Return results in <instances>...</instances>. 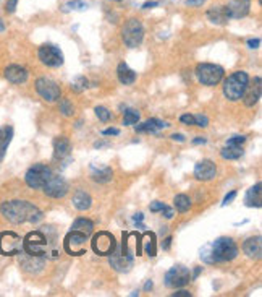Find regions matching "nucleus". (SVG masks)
<instances>
[{
  "label": "nucleus",
  "mask_w": 262,
  "mask_h": 297,
  "mask_svg": "<svg viewBox=\"0 0 262 297\" xmlns=\"http://www.w3.org/2000/svg\"><path fill=\"white\" fill-rule=\"evenodd\" d=\"M3 218L8 219L13 224H23V223H39L42 219V211L36 205H32L26 200H10L3 202L0 207Z\"/></svg>",
  "instance_id": "obj_1"
},
{
  "label": "nucleus",
  "mask_w": 262,
  "mask_h": 297,
  "mask_svg": "<svg viewBox=\"0 0 262 297\" xmlns=\"http://www.w3.org/2000/svg\"><path fill=\"white\" fill-rule=\"evenodd\" d=\"M51 244L52 242L49 240V236L42 231H32L23 239V252L36 257H47L49 253H55Z\"/></svg>",
  "instance_id": "obj_2"
},
{
  "label": "nucleus",
  "mask_w": 262,
  "mask_h": 297,
  "mask_svg": "<svg viewBox=\"0 0 262 297\" xmlns=\"http://www.w3.org/2000/svg\"><path fill=\"white\" fill-rule=\"evenodd\" d=\"M210 258L209 263H222V262H232L238 255V245L230 237H218V239L210 245Z\"/></svg>",
  "instance_id": "obj_3"
},
{
  "label": "nucleus",
  "mask_w": 262,
  "mask_h": 297,
  "mask_svg": "<svg viewBox=\"0 0 262 297\" xmlns=\"http://www.w3.org/2000/svg\"><path fill=\"white\" fill-rule=\"evenodd\" d=\"M248 83H249L248 73L243 72V70H238V72L232 73L230 77L223 82V94L230 101H239L248 88Z\"/></svg>",
  "instance_id": "obj_4"
},
{
  "label": "nucleus",
  "mask_w": 262,
  "mask_h": 297,
  "mask_svg": "<svg viewBox=\"0 0 262 297\" xmlns=\"http://www.w3.org/2000/svg\"><path fill=\"white\" fill-rule=\"evenodd\" d=\"M128 232H123V240H122V250H113L112 255H108V262L110 267L118 273H128L131 267H133V253L130 252L128 247Z\"/></svg>",
  "instance_id": "obj_5"
},
{
  "label": "nucleus",
  "mask_w": 262,
  "mask_h": 297,
  "mask_svg": "<svg viewBox=\"0 0 262 297\" xmlns=\"http://www.w3.org/2000/svg\"><path fill=\"white\" fill-rule=\"evenodd\" d=\"M122 37L125 46H128L130 49L141 46V42L144 39V26L138 18H130L122 28Z\"/></svg>",
  "instance_id": "obj_6"
},
{
  "label": "nucleus",
  "mask_w": 262,
  "mask_h": 297,
  "mask_svg": "<svg viewBox=\"0 0 262 297\" xmlns=\"http://www.w3.org/2000/svg\"><path fill=\"white\" fill-rule=\"evenodd\" d=\"M91 248L94 250L96 255L99 257H108L112 255L113 250L117 248V240L113 234L107 231H99L92 236L91 239Z\"/></svg>",
  "instance_id": "obj_7"
},
{
  "label": "nucleus",
  "mask_w": 262,
  "mask_h": 297,
  "mask_svg": "<svg viewBox=\"0 0 262 297\" xmlns=\"http://www.w3.org/2000/svg\"><path fill=\"white\" fill-rule=\"evenodd\" d=\"M196 78L199 80V83L206 86H215L222 82L223 78V68L215 63H199L194 70Z\"/></svg>",
  "instance_id": "obj_8"
},
{
  "label": "nucleus",
  "mask_w": 262,
  "mask_h": 297,
  "mask_svg": "<svg viewBox=\"0 0 262 297\" xmlns=\"http://www.w3.org/2000/svg\"><path fill=\"white\" fill-rule=\"evenodd\" d=\"M87 237H89V236H86V234H83V232H79V231L72 229L67 236H65V240H63L65 252H67L68 255H72V257L83 255V253H86Z\"/></svg>",
  "instance_id": "obj_9"
},
{
  "label": "nucleus",
  "mask_w": 262,
  "mask_h": 297,
  "mask_svg": "<svg viewBox=\"0 0 262 297\" xmlns=\"http://www.w3.org/2000/svg\"><path fill=\"white\" fill-rule=\"evenodd\" d=\"M0 253L7 257L23 253V239L12 231H5L0 234Z\"/></svg>",
  "instance_id": "obj_10"
},
{
  "label": "nucleus",
  "mask_w": 262,
  "mask_h": 297,
  "mask_svg": "<svg viewBox=\"0 0 262 297\" xmlns=\"http://www.w3.org/2000/svg\"><path fill=\"white\" fill-rule=\"evenodd\" d=\"M51 176H52V171L49 166L34 164L29 167L28 172H26L25 180L28 183V187H31V188H42L46 185V182L51 179Z\"/></svg>",
  "instance_id": "obj_11"
},
{
  "label": "nucleus",
  "mask_w": 262,
  "mask_h": 297,
  "mask_svg": "<svg viewBox=\"0 0 262 297\" xmlns=\"http://www.w3.org/2000/svg\"><path fill=\"white\" fill-rule=\"evenodd\" d=\"M165 286L170 289H178V288H183L186 286L189 281H191V273L186 267L183 265H175L172 267L168 271L165 273Z\"/></svg>",
  "instance_id": "obj_12"
},
{
  "label": "nucleus",
  "mask_w": 262,
  "mask_h": 297,
  "mask_svg": "<svg viewBox=\"0 0 262 297\" xmlns=\"http://www.w3.org/2000/svg\"><path fill=\"white\" fill-rule=\"evenodd\" d=\"M36 91H37V94L47 102H53L62 98V89H60V86L53 82V80L47 78V77H42L37 80Z\"/></svg>",
  "instance_id": "obj_13"
},
{
  "label": "nucleus",
  "mask_w": 262,
  "mask_h": 297,
  "mask_svg": "<svg viewBox=\"0 0 262 297\" xmlns=\"http://www.w3.org/2000/svg\"><path fill=\"white\" fill-rule=\"evenodd\" d=\"M37 56H39V60L47 67H60L63 63V52L57 46L44 44L39 47Z\"/></svg>",
  "instance_id": "obj_14"
},
{
  "label": "nucleus",
  "mask_w": 262,
  "mask_h": 297,
  "mask_svg": "<svg viewBox=\"0 0 262 297\" xmlns=\"http://www.w3.org/2000/svg\"><path fill=\"white\" fill-rule=\"evenodd\" d=\"M42 190L51 198H63L68 193V182L62 176H51V179L42 187Z\"/></svg>",
  "instance_id": "obj_15"
},
{
  "label": "nucleus",
  "mask_w": 262,
  "mask_h": 297,
  "mask_svg": "<svg viewBox=\"0 0 262 297\" xmlns=\"http://www.w3.org/2000/svg\"><path fill=\"white\" fill-rule=\"evenodd\" d=\"M215 176H217V167H215V163H212L210 159H203L194 167V177L198 180H204V182L212 180Z\"/></svg>",
  "instance_id": "obj_16"
},
{
  "label": "nucleus",
  "mask_w": 262,
  "mask_h": 297,
  "mask_svg": "<svg viewBox=\"0 0 262 297\" xmlns=\"http://www.w3.org/2000/svg\"><path fill=\"white\" fill-rule=\"evenodd\" d=\"M227 7V12L230 15V20L244 18L249 13L251 8V0H230Z\"/></svg>",
  "instance_id": "obj_17"
},
{
  "label": "nucleus",
  "mask_w": 262,
  "mask_h": 297,
  "mask_svg": "<svg viewBox=\"0 0 262 297\" xmlns=\"http://www.w3.org/2000/svg\"><path fill=\"white\" fill-rule=\"evenodd\" d=\"M261 89H262V80H261V77H256L253 85L248 83V88L243 94L244 104H246L248 107H253V106L258 104V101L261 99Z\"/></svg>",
  "instance_id": "obj_18"
},
{
  "label": "nucleus",
  "mask_w": 262,
  "mask_h": 297,
  "mask_svg": "<svg viewBox=\"0 0 262 297\" xmlns=\"http://www.w3.org/2000/svg\"><path fill=\"white\" fill-rule=\"evenodd\" d=\"M72 153V143L67 137H57L53 140V159L63 161Z\"/></svg>",
  "instance_id": "obj_19"
},
{
  "label": "nucleus",
  "mask_w": 262,
  "mask_h": 297,
  "mask_svg": "<svg viewBox=\"0 0 262 297\" xmlns=\"http://www.w3.org/2000/svg\"><path fill=\"white\" fill-rule=\"evenodd\" d=\"M5 78L13 85L26 83V80H28V70L20 65H10L5 68Z\"/></svg>",
  "instance_id": "obj_20"
},
{
  "label": "nucleus",
  "mask_w": 262,
  "mask_h": 297,
  "mask_svg": "<svg viewBox=\"0 0 262 297\" xmlns=\"http://www.w3.org/2000/svg\"><path fill=\"white\" fill-rule=\"evenodd\" d=\"M20 263L26 271L37 273L41 271L44 267V257H36V255H29V253H25V255L20 257Z\"/></svg>",
  "instance_id": "obj_21"
},
{
  "label": "nucleus",
  "mask_w": 262,
  "mask_h": 297,
  "mask_svg": "<svg viewBox=\"0 0 262 297\" xmlns=\"http://www.w3.org/2000/svg\"><path fill=\"white\" fill-rule=\"evenodd\" d=\"M243 252L246 253V257L249 258H261V253H262V240H261V236H256V237H249V239L244 240L243 244Z\"/></svg>",
  "instance_id": "obj_22"
},
{
  "label": "nucleus",
  "mask_w": 262,
  "mask_h": 297,
  "mask_svg": "<svg viewBox=\"0 0 262 297\" xmlns=\"http://www.w3.org/2000/svg\"><path fill=\"white\" fill-rule=\"evenodd\" d=\"M207 20L215 25H227L228 20H230V15H228L225 5H218V7H212L207 10Z\"/></svg>",
  "instance_id": "obj_23"
},
{
  "label": "nucleus",
  "mask_w": 262,
  "mask_h": 297,
  "mask_svg": "<svg viewBox=\"0 0 262 297\" xmlns=\"http://www.w3.org/2000/svg\"><path fill=\"white\" fill-rule=\"evenodd\" d=\"M262 183L258 182L256 185H253L246 192V197H244V203H246V207L249 208H261L262 207Z\"/></svg>",
  "instance_id": "obj_24"
},
{
  "label": "nucleus",
  "mask_w": 262,
  "mask_h": 297,
  "mask_svg": "<svg viewBox=\"0 0 262 297\" xmlns=\"http://www.w3.org/2000/svg\"><path fill=\"white\" fill-rule=\"evenodd\" d=\"M112 176H113V171L108 166H96V164L91 166V177L94 182L107 183L112 180Z\"/></svg>",
  "instance_id": "obj_25"
},
{
  "label": "nucleus",
  "mask_w": 262,
  "mask_h": 297,
  "mask_svg": "<svg viewBox=\"0 0 262 297\" xmlns=\"http://www.w3.org/2000/svg\"><path fill=\"white\" fill-rule=\"evenodd\" d=\"M168 123L160 120V119H149V120H146L143 123H139V125H136V132L139 133H157L162 128H167Z\"/></svg>",
  "instance_id": "obj_26"
},
{
  "label": "nucleus",
  "mask_w": 262,
  "mask_h": 297,
  "mask_svg": "<svg viewBox=\"0 0 262 297\" xmlns=\"http://www.w3.org/2000/svg\"><path fill=\"white\" fill-rule=\"evenodd\" d=\"M13 138V128L10 125H3L0 127V163L3 161L5 154H7L8 145L12 143Z\"/></svg>",
  "instance_id": "obj_27"
},
{
  "label": "nucleus",
  "mask_w": 262,
  "mask_h": 297,
  "mask_svg": "<svg viewBox=\"0 0 262 297\" xmlns=\"http://www.w3.org/2000/svg\"><path fill=\"white\" fill-rule=\"evenodd\" d=\"M117 77H118V82L122 85H133L136 82V72H133L125 62L118 63Z\"/></svg>",
  "instance_id": "obj_28"
},
{
  "label": "nucleus",
  "mask_w": 262,
  "mask_h": 297,
  "mask_svg": "<svg viewBox=\"0 0 262 297\" xmlns=\"http://www.w3.org/2000/svg\"><path fill=\"white\" fill-rule=\"evenodd\" d=\"M73 207L76 208V209H79V211H86V209H89L91 208V205H92V198H91V195L89 193H86L84 190H78L73 195Z\"/></svg>",
  "instance_id": "obj_29"
},
{
  "label": "nucleus",
  "mask_w": 262,
  "mask_h": 297,
  "mask_svg": "<svg viewBox=\"0 0 262 297\" xmlns=\"http://www.w3.org/2000/svg\"><path fill=\"white\" fill-rule=\"evenodd\" d=\"M72 229L83 232V234H86V236H91L92 231H94V224H92V221L86 219V218H78V219H76L75 223H73Z\"/></svg>",
  "instance_id": "obj_30"
},
{
  "label": "nucleus",
  "mask_w": 262,
  "mask_h": 297,
  "mask_svg": "<svg viewBox=\"0 0 262 297\" xmlns=\"http://www.w3.org/2000/svg\"><path fill=\"white\" fill-rule=\"evenodd\" d=\"M220 156L223 159H239L243 156V148L241 147H230V145H227V147L220 151Z\"/></svg>",
  "instance_id": "obj_31"
},
{
  "label": "nucleus",
  "mask_w": 262,
  "mask_h": 297,
  "mask_svg": "<svg viewBox=\"0 0 262 297\" xmlns=\"http://www.w3.org/2000/svg\"><path fill=\"white\" fill-rule=\"evenodd\" d=\"M173 203H175L177 211H180V213H186L189 209V207H191V200H189L188 195H184V193H180V195L175 197Z\"/></svg>",
  "instance_id": "obj_32"
},
{
  "label": "nucleus",
  "mask_w": 262,
  "mask_h": 297,
  "mask_svg": "<svg viewBox=\"0 0 262 297\" xmlns=\"http://www.w3.org/2000/svg\"><path fill=\"white\" fill-rule=\"evenodd\" d=\"M144 236L147 237V240H146V253L149 257H156L157 255V250H156V234H154V232H146Z\"/></svg>",
  "instance_id": "obj_33"
},
{
  "label": "nucleus",
  "mask_w": 262,
  "mask_h": 297,
  "mask_svg": "<svg viewBox=\"0 0 262 297\" xmlns=\"http://www.w3.org/2000/svg\"><path fill=\"white\" fill-rule=\"evenodd\" d=\"M139 119H141V116L136 109H127L123 116V123L125 125H134V123L139 122Z\"/></svg>",
  "instance_id": "obj_34"
},
{
  "label": "nucleus",
  "mask_w": 262,
  "mask_h": 297,
  "mask_svg": "<svg viewBox=\"0 0 262 297\" xmlns=\"http://www.w3.org/2000/svg\"><path fill=\"white\" fill-rule=\"evenodd\" d=\"M58 107H60V112L65 116V117H70V116H73V104L70 102L67 98H62L60 99V104H58Z\"/></svg>",
  "instance_id": "obj_35"
},
{
  "label": "nucleus",
  "mask_w": 262,
  "mask_h": 297,
  "mask_svg": "<svg viewBox=\"0 0 262 297\" xmlns=\"http://www.w3.org/2000/svg\"><path fill=\"white\" fill-rule=\"evenodd\" d=\"M96 116L99 117V120H102V122H108L112 119V112L107 109V107H104V106H97L96 107Z\"/></svg>",
  "instance_id": "obj_36"
},
{
  "label": "nucleus",
  "mask_w": 262,
  "mask_h": 297,
  "mask_svg": "<svg viewBox=\"0 0 262 297\" xmlns=\"http://www.w3.org/2000/svg\"><path fill=\"white\" fill-rule=\"evenodd\" d=\"M87 86H89V82H87L84 77H79V78H76V82L72 85V88L75 91H83V89L87 88Z\"/></svg>",
  "instance_id": "obj_37"
},
{
  "label": "nucleus",
  "mask_w": 262,
  "mask_h": 297,
  "mask_svg": "<svg viewBox=\"0 0 262 297\" xmlns=\"http://www.w3.org/2000/svg\"><path fill=\"white\" fill-rule=\"evenodd\" d=\"M86 8V3L83 2V0H73V2H68L67 5H65V10H84Z\"/></svg>",
  "instance_id": "obj_38"
},
{
  "label": "nucleus",
  "mask_w": 262,
  "mask_h": 297,
  "mask_svg": "<svg viewBox=\"0 0 262 297\" xmlns=\"http://www.w3.org/2000/svg\"><path fill=\"white\" fill-rule=\"evenodd\" d=\"M246 142V137H241V135H236V137H232L230 140L227 142V145L230 147H243V143Z\"/></svg>",
  "instance_id": "obj_39"
},
{
  "label": "nucleus",
  "mask_w": 262,
  "mask_h": 297,
  "mask_svg": "<svg viewBox=\"0 0 262 297\" xmlns=\"http://www.w3.org/2000/svg\"><path fill=\"white\" fill-rule=\"evenodd\" d=\"M194 125H199V127H203V128H206L207 125H209V119H207L206 116H203V114H198V116H194Z\"/></svg>",
  "instance_id": "obj_40"
},
{
  "label": "nucleus",
  "mask_w": 262,
  "mask_h": 297,
  "mask_svg": "<svg viewBox=\"0 0 262 297\" xmlns=\"http://www.w3.org/2000/svg\"><path fill=\"white\" fill-rule=\"evenodd\" d=\"M165 207H167V205L163 203V202H152L149 205V209H151L152 213H157V211H163V209H165Z\"/></svg>",
  "instance_id": "obj_41"
},
{
  "label": "nucleus",
  "mask_w": 262,
  "mask_h": 297,
  "mask_svg": "<svg viewBox=\"0 0 262 297\" xmlns=\"http://www.w3.org/2000/svg\"><path fill=\"white\" fill-rule=\"evenodd\" d=\"M180 122L184 123V125H194V116L191 114H183L182 117H180Z\"/></svg>",
  "instance_id": "obj_42"
},
{
  "label": "nucleus",
  "mask_w": 262,
  "mask_h": 297,
  "mask_svg": "<svg viewBox=\"0 0 262 297\" xmlns=\"http://www.w3.org/2000/svg\"><path fill=\"white\" fill-rule=\"evenodd\" d=\"M16 5H18V0H7V5H5L7 13H13L16 10Z\"/></svg>",
  "instance_id": "obj_43"
},
{
  "label": "nucleus",
  "mask_w": 262,
  "mask_h": 297,
  "mask_svg": "<svg viewBox=\"0 0 262 297\" xmlns=\"http://www.w3.org/2000/svg\"><path fill=\"white\" fill-rule=\"evenodd\" d=\"M235 197H236V190H233V192H230L228 195L223 198V202H222V207H225V205H228V203H232V200H235Z\"/></svg>",
  "instance_id": "obj_44"
},
{
  "label": "nucleus",
  "mask_w": 262,
  "mask_h": 297,
  "mask_svg": "<svg viewBox=\"0 0 262 297\" xmlns=\"http://www.w3.org/2000/svg\"><path fill=\"white\" fill-rule=\"evenodd\" d=\"M259 46H261V39H259V37H256V39H249V41H248V47H249V49H258Z\"/></svg>",
  "instance_id": "obj_45"
},
{
  "label": "nucleus",
  "mask_w": 262,
  "mask_h": 297,
  "mask_svg": "<svg viewBox=\"0 0 262 297\" xmlns=\"http://www.w3.org/2000/svg\"><path fill=\"white\" fill-rule=\"evenodd\" d=\"M207 0H186V3L189 7H201V5H204Z\"/></svg>",
  "instance_id": "obj_46"
},
{
  "label": "nucleus",
  "mask_w": 262,
  "mask_h": 297,
  "mask_svg": "<svg viewBox=\"0 0 262 297\" xmlns=\"http://www.w3.org/2000/svg\"><path fill=\"white\" fill-rule=\"evenodd\" d=\"M163 216H165L167 219H172L173 218V209L170 208V207H165V209H163Z\"/></svg>",
  "instance_id": "obj_47"
},
{
  "label": "nucleus",
  "mask_w": 262,
  "mask_h": 297,
  "mask_svg": "<svg viewBox=\"0 0 262 297\" xmlns=\"http://www.w3.org/2000/svg\"><path fill=\"white\" fill-rule=\"evenodd\" d=\"M120 133V130L118 128H105V130H102V135H118Z\"/></svg>",
  "instance_id": "obj_48"
},
{
  "label": "nucleus",
  "mask_w": 262,
  "mask_h": 297,
  "mask_svg": "<svg viewBox=\"0 0 262 297\" xmlns=\"http://www.w3.org/2000/svg\"><path fill=\"white\" fill-rule=\"evenodd\" d=\"M172 140H175V142H184L186 138H184L182 133H173L172 135Z\"/></svg>",
  "instance_id": "obj_49"
},
{
  "label": "nucleus",
  "mask_w": 262,
  "mask_h": 297,
  "mask_svg": "<svg viewBox=\"0 0 262 297\" xmlns=\"http://www.w3.org/2000/svg\"><path fill=\"white\" fill-rule=\"evenodd\" d=\"M143 219H144V214H143V213H136V214L133 216V221H134L136 224L141 223V221H143Z\"/></svg>",
  "instance_id": "obj_50"
},
{
  "label": "nucleus",
  "mask_w": 262,
  "mask_h": 297,
  "mask_svg": "<svg viewBox=\"0 0 262 297\" xmlns=\"http://www.w3.org/2000/svg\"><path fill=\"white\" fill-rule=\"evenodd\" d=\"M191 294L188 293V291H180V293H175L173 297H189Z\"/></svg>",
  "instance_id": "obj_51"
},
{
  "label": "nucleus",
  "mask_w": 262,
  "mask_h": 297,
  "mask_svg": "<svg viewBox=\"0 0 262 297\" xmlns=\"http://www.w3.org/2000/svg\"><path fill=\"white\" fill-rule=\"evenodd\" d=\"M157 5H159V2H146L143 5V8H154V7H157Z\"/></svg>",
  "instance_id": "obj_52"
},
{
  "label": "nucleus",
  "mask_w": 262,
  "mask_h": 297,
  "mask_svg": "<svg viewBox=\"0 0 262 297\" xmlns=\"http://www.w3.org/2000/svg\"><path fill=\"white\" fill-rule=\"evenodd\" d=\"M201 271H203V268H201V267H198V268H196V269H194V273L191 274V279H196V278H198L199 274H201Z\"/></svg>",
  "instance_id": "obj_53"
},
{
  "label": "nucleus",
  "mask_w": 262,
  "mask_h": 297,
  "mask_svg": "<svg viewBox=\"0 0 262 297\" xmlns=\"http://www.w3.org/2000/svg\"><path fill=\"white\" fill-rule=\"evenodd\" d=\"M170 244H172V237H167L165 242H163V248L168 250V248H170Z\"/></svg>",
  "instance_id": "obj_54"
},
{
  "label": "nucleus",
  "mask_w": 262,
  "mask_h": 297,
  "mask_svg": "<svg viewBox=\"0 0 262 297\" xmlns=\"http://www.w3.org/2000/svg\"><path fill=\"white\" fill-rule=\"evenodd\" d=\"M193 143H194V145H204V143H206V138H194Z\"/></svg>",
  "instance_id": "obj_55"
},
{
  "label": "nucleus",
  "mask_w": 262,
  "mask_h": 297,
  "mask_svg": "<svg viewBox=\"0 0 262 297\" xmlns=\"http://www.w3.org/2000/svg\"><path fill=\"white\" fill-rule=\"evenodd\" d=\"M96 148H102V147H108V143H105V142H97L96 145H94Z\"/></svg>",
  "instance_id": "obj_56"
},
{
  "label": "nucleus",
  "mask_w": 262,
  "mask_h": 297,
  "mask_svg": "<svg viewBox=\"0 0 262 297\" xmlns=\"http://www.w3.org/2000/svg\"><path fill=\"white\" fill-rule=\"evenodd\" d=\"M151 288H152V281H147L146 286H144V289H146V291H149Z\"/></svg>",
  "instance_id": "obj_57"
},
{
  "label": "nucleus",
  "mask_w": 262,
  "mask_h": 297,
  "mask_svg": "<svg viewBox=\"0 0 262 297\" xmlns=\"http://www.w3.org/2000/svg\"><path fill=\"white\" fill-rule=\"evenodd\" d=\"M3 30H5V26H3L2 21H0V31H3Z\"/></svg>",
  "instance_id": "obj_58"
},
{
  "label": "nucleus",
  "mask_w": 262,
  "mask_h": 297,
  "mask_svg": "<svg viewBox=\"0 0 262 297\" xmlns=\"http://www.w3.org/2000/svg\"><path fill=\"white\" fill-rule=\"evenodd\" d=\"M115 2H122V0H115Z\"/></svg>",
  "instance_id": "obj_59"
}]
</instances>
